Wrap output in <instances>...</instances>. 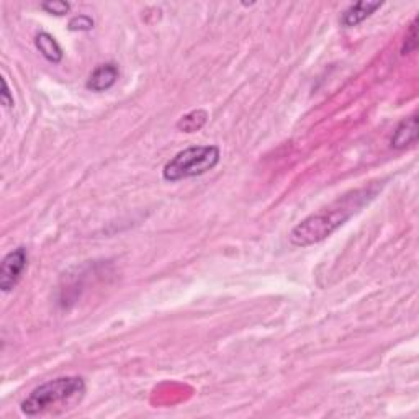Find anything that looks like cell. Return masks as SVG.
<instances>
[{
	"label": "cell",
	"mask_w": 419,
	"mask_h": 419,
	"mask_svg": "<svg viewBox=\"0 0 419 419\" xmlns=\"http://www.w3.org/2000/svg\"><path fill=\"white\" fill-rule=\"evenodd\" d=\"M368 195L371 194H368L367 189L357 190L352 195L344 197L343 200L336 202L333 207H329V210L305 218L291 229L290 242L295 246L305 247L326 239L356 213L357 208H361L366 203Z\"/></svg>",
	"instance_id": "1"
},
{
	"label": "cell",
	"mask_w": 419,
	"mask_h": 419,
	"mask_svg": "<svg viewBox=\"0 0 419 419\" xmlns=\"http://www.w3.org/2000/svg\"><path fill=\"white\" fill-rule=\"evenodd\" d=\"M86 393L82 377H59L40 385L21 401V413L26 416H40L54 408H68L79 403Z\"/></svg>",
	"instance_id": "2"
},
{
	"label": "cell",
	"mask_w": 419,
	"mask_h": 419,
	"mask_svg": "<svg viewBox=\"0 0 419 419\" xmlns=\"http://www.w3.org/2000/svg\"><path fill=\"white\" fill-rule=\"evenodd\" d=\"M222 157L218 146H190L180 151L164 165L162 177L167 182H179L197 177L217 167Z\"/></svg>",
	"instance_id": "3"
},
{
	"label": "cell",
	"mask_w": 419,
	"mask_h": 419,
	"mask_svg": "<svg viewBox=\"0 0 419 419\" xmlns=\"http://www.w3.org/2000/svg\"><path fill=\"white\" fill-rule=\"evenodd\" d=\"M26 264H29V254H26L25 247H16L2 259V264H0V289L2 291L7 294V291L14 290V286L19 284L25 272Z\"/></svg>",
	"instance_id": "4"
},
{
	"label": "cell",
	"mask_w": 419,
	"mask_h": 419,
	"mask_svg": "<svg viewBox=\"0 0 419 419\" xmlns=\"http://www.w3.org/2000/svg\"><path fill=\"white\" fill-rule=\"evenodd\" d=\"M120 71L117 68V64L113 63H107L98 66V68L93 71L90 74L89 81H87V89L92 92H105L108 89H112L115 86V82L118 81Z\"/></svg>",
	"instance_id": "5"
},
{
	"label": "cell",
	"mask_w": 419,
	"mask_h": 419,
	"mask_svg": "<svg viewBox=\"0 0 419 419\" xmlns=\"http://www.w3.org/2000/svg\"><path fill=\"white\" fill-rule=\"evenodd\" d=\"M416 141H418V117H410L396 126L393 138H391V146H393L395 150H405V148L415 145Z\"/></svg>",
	"instance_id": "6"
},
{
	"label": "cell",
	"mask_w": 419,
	"mask_h": 419,
	"mask_svg": "<svg viewBox=\"0 0 419 419\" xmlns=\"http://www.w3.org/2000/svg\"><path fill=\"white\" fill-rule=\"evenodd\" d=\"M380 7H382V2H357L351 5L341 16V25L347 26V29L359 25Z\"/></svg>",
	"instance_id": "7"
},
{
	"label": "cell",
	"mask_w": 419,
	"mask_h": 419,
	"mask_svg": "<svg viewBox=\"0 0 419 419\" xmlns=\"http://www.w3.org/2000/svg\"><path fill=\"white\" fill-rule=\"evenodd\" d=\"M35 45L38 48V51H40L43 56H45L49 63L53 64H58L63 61V49H61L59 43L56 41V38L49 35V33H38L36 38H35Z\"/></svg>",
	"instance_id": "8"
},
{
	"label": "cell",
	"mask_w": 419,
	"mask_h": 419,
	"mask_svg": "<svg viewBox=\"0 0 419 419\" xmlns=\"http://www.w3.org/2000/svg\"><path fill=\"white\" fill-rule=\"evenodd\" d=\"M208 120V113L205 110H194V112L187 113L177 121V130L182 133H195L202 130Z\"/></svg>",
	"instance_id": "9"
},
{
	"label": "cell",
	"mask_w": 419,
	"mask_h": 419,
	"mask_svg": "<svg viewBox=\"0 0 419 419\" xmlns=\"http://www.w3.org/2000/svg\"><path fill=\"white\" fill-rule=\"evenodd\" d=\"M41 9L45 12L51 15H66L71 10V5L68 2H63V0H48V2L41 4Z\"/></svg>",
	"instance_id": "10"
},
{
	"label": "cell",
	"mask_w": 419,
	"mask_h": 419,
	"mask_svg": "<svg viewBox=\"0 0 419 419\" xmlns=\"http://www.w3.org/2000/svg\"><path fill=\"white\" fill-rule=\"evenodd\" d=\"M93 29V20L89 15H76L69 20L71 31H89Z\"/></svg>",
	"instance_id": "11"
},
{
	"label": "cell",
	"mask_w": 419,
	"mask_h": 419,
	"mask_svg": "<svg viewBox=\"0 0 419 419\" xmlns=\"http://www.w3.org/2000/svg\"><path fill=\"white\" fill-rule=\"evenodd\" d=\"M416 24H418V19L411 24V29H410V35H406V41H405V46L401 49V54H408V53H413L418 46V33H416Z\"/></svg>",
	"instance_id": "12"
},
{
	"label": "cell",
	"mask_w": 419,
	"mask_h": 419,
	"mask_svg": "<svg viewBox=\"0 0 419 419\" xmlns=\"http://www.w3.org/2000/svg\"><path fill=\"white\" fill-rule=\"evenodd\" d=\"M0 100H2V105L5 108H12L14 107V97L10 93L9 84L5 81V77H2V92H0Z\"/></svg>",
	"instance_id": "13"
}]
</instances>
